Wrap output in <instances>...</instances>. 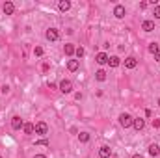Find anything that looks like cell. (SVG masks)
<instances>
[{
	"instance_id": "obj_1",
	"label": "cell",
	"mask_w": 160,
	"mask_h": 158,
	"mask_svg": "<svg viewBox=\"0 0 160 158\" xmlns=\"http://www.w3.org/2000/svg\"><path fill=\"white\" fill-rule=\"evenodd\" d=\"M132 123H134V119L130 114H121L119 116V125L123 128H128V126H132Z\"/></svg>"
},
{
	"instance_id": "obj_2",
	"label": "cell",
	"mask_w": 160,
	"mask_h": 158,
	"mask_svg": "<svg viewBox=\"0 0 160 158\" xmlns=\"http://www.w3.org/2000/svg\"><path fill=\"white\" fill-rule=\"evenodd\" d=\"M22 126H24V121H22L21 116H13V117H11V128H13V130H21Z\"/></svg>"
},
{
	"instance_id": "obj_3",
	"label": "cell",
	"mask_w": 160,
	"mask_h": 158,
	"mask_svg": "<svg viewBox=\"0 0 160 158\" xmlns=\"http://www.w3.org/2000/svg\"><path fill=\"white\" fill-rule=\"evenodd\" d=\"M47 132H48V125H47L45 121L36 123V134H38V136H45Z\"/></svg>"
},
{
	"instance_id": "obj_4",
	"label": "cell",
	"mask_w": 160,
	"mask_h": 158,
	"mask_svg": "<svg viewBox=\"0 0 160 158\" xmlns=\"http://www.w3.org/2000/svg\"><path fill=\"white\" fill-rule=\"evenodd\" d=\"M60 91L62 93H71L73 91V82L71 80H62L60 82Z\"/></svg>"
},
{
	"instance_id": "obj_5",
	"label": "cell",
	"mask_w": 160,
	"mask_h": 158,
	"mask_svg": "<svg viewBox=\"0 0 160 158\" xmlns=\"http://www.w3.org/2000/svg\"><path fill=\"white\" fill-rule=\"evenodd\" d=\"M45 37H47L48 41H56L58 37H60V32H58L56 28H48L47 34H45Z\"/></svg>"
},
{
	"instance_id": "obj_6",
	"label": "cell",
	"mask_w": 160,
	"mask_h": 158,
	"mask_svg": "<svg viewBox=\"0 0 160 158\" xmlns=\"http://www.w3.org/2000/svg\"><path fill=\"white\" fill-rule=\"evenodd\" d=\"M110 156H112V149L108 145H102L99 149V158H110Z\"/></svg>"
},
{
	"instance_id": "obj_7",
	"label": "cell",
	"mask_w": 160,
	"mask_h": 158,
	"mask_svg": "<svg viewBox=\"0 0 160 158\" xmlns=\"http://www.w3.org/2000/svg\"><path fill=\"white\" fill-rule=\"evenodd\" d=\"M95 62H97L99 65H104V63H108V54H106V52H99V54L95 56Z\"/></svg>"
},
{
	"instance_id": "obj_8",
	"label": "cell",
	"mask_w": 160,
	"mask_h": 158,
	"mask_svg": "<svg viewBox=\"0 0 160 158\" xmlns=\"http://www.w3.org/2000/svg\"><path fill=\"white\" fill-rule=\"evenodd\" d=\"M2 9H4L6 15H13V11H15V4H13V2H6V4L2 6Z\"/></svg>"
},
{
	"instance_id": "obj_9",
	"label": "cell",
	"mask_w": 160,
	"mask_h": 158,
	"mask_svg": "<svg viewBox=\"0 0 160 158\" xmlns=\"http://www.w3.org/2000/svg\"><path fill=\"white\" fill-rule=\"evenodd\" d=\"M136 65H138V60H136L134 56H128V58L125 60V67H127V69H134Z\"/></svg>"
},
{
	"instance_id": "obj_10",
	"label": "cell",
	"mask_w": 160,
	"mask_h": 158,
	"mask_svg": "<svg viewBox=\"0 0 160 158\" xmlns=\"http://www.w3.org/2000/svg\"><path fill=\"white\" fill-rule=\"evenodd\" d=\"M125 13H127V11H125V6L118 4V6L114 7V15H116L118 19H123V17H125Z\"/></svg>"
},
{
	"instance_id": "obj_11",
	"label": "cell",
	"mask_w": 160,
	"mask_h": 158,
	"mask_svg": "<svg viewBox=\"0 0 160 158\" xmlns=\"http://www.w3.org/2000/svg\"><path fill=\"white\" fill-rule=\"evenodd\" d=\"M142 30L143 32H153L155 30V22L153 21H143L142 22Z\"/></svg>"
},
{
	"instance_id": "obj_12",
	"label": "cell",
	"mask_w": 160,
	"mask_h": 158,
	"mask_svg": "<svg viewBox=\"0 0 160 158\" xmlns=\"http://www.w3.org/2000/svg\"><path fill=\"white\" fill-rule=\"evenodd\" d=\"M63 52H65V56H73V54L77 52V48H75L73 43H67V45L63 47Z\"/></svg>"
},
{
	"instance_id": "obj_13",
	"label": "cell",
	"mask_w": 160,
	"mask_h": 158,
	"mask_svg": "<svg viewBox=\"0 0 160 158\" xmlns=\"http://www.w3.org/2000/svg\"><path fill=\"white\" fill-rule=\"evenodd\" d=\"M22 130H24V134H34L36 132V125L34 123H24Z\"/></svg>"
},
{
	"instance_id": "obj_14",
	"label": "cell",
	"mask_w": 160,
	"mask_h": 158,
	"mask_svg": "<svg viewBox=\"0 0 160 158\" xmlns=\"http://www.w3.org/2000/svg\"><path fill=\"white\" fill-rule=\"evenodd\" d=\"M149 155H151V156H158L160 155V147L157 143H151V145H149Z\"/></svg>"
},
{
	"instance_id": "obj_15",
	"label": "cell",
	"mask_w": 160,
	"mask_h": 158,
	"mask_svg": "<svg viewBox=\"0 0 160 158\" xmlns=\"http://www.w3.org/2000/svg\"><path fill=\"white\" fill-rule=\"evenodd\" d=\"M58 7H60V11H69V9H71V2H69V0H62V2L58 4Z\"/></svg>"
},
{
	"instance_id": "obj_16",
	"label": "cell",
	"mask_w": 160,
	"mask_h": 158,
	"mask_svg": "<svg viewBox=\"0 0 160 158\" xmlns=\"http://www.w3.org/2000/svg\"><path fill=\"white\" fill-rule=\"evenodd\" d=\"M132 126H134L136 130H143V128H145V121H143V119H134Z\"/></svg>"
},
{
	"instance_id": "obj_17",
	"label": "cell",
	"mask_w": 160,
	"mask_h": 158,
	"mask_svg": "<svg viewBox=\"0 0 160 158\" xmlns=\"http://www.w3.org/2000/svg\"><path fill=\"white\" fill-rule=\"evenodd\" d=\"M119 63H121V60L118 56H110V58H108V65H110V67H118Z\"/></svg>"
},
{
	"instance_id": "obj_18",
	"label": "cell",
	"mask_w": 160,
	"mask_h": 158,
	"mask_svg": "<svg viewBox=\"0 0 160 158\" xmlns=\"http://www.w3.org/2000/svg\"><path fill=\"white\" fill-rule=\"evenodd\" d=\"M95 78L99 80V82H104V80H106V71H104V69H99V71L95 73Z\"/></svg>"
},
{
	"instance_id": "obj_19",
	"label": "cell",
	"mask_w": 160,
	"mask_h": 158,
	"mask_svg": "<svg viewBox=\"0 0 160 158\" xmlns=\"http://www.w3.org/2000/svg\"><path fill=\"white\" fill-rule=\"evenodd\" d=\"M67 69L69 71H77L78 69V60H69L67 62Z\"/></svg>"
},
{
	"instance_id": "obj_20",
	"label": "cell",
	"mask_w": 160,
	"mask_h": 158,
	"mask_svg": "<svg viewBox=\"0 0 160 158\" xmlns=\"http://www.w3.org/2000/svg\"><path fill=\"white\" fill-rule=\"evenodd\" d=\"M78 141L80 143H88V141H89V134H88V132H80L78 134Z\"/></svg>"
},
{
	"instance_id": "obj_21",
	"label": "cell",
	"mask_w": 160,
	"mask_h": 158,
	"mask_svg": "<svg viewBox=\"0 0 160 158\" xmlns=\"http://www.w3.org/2000/svg\"><path fill=\"white\" fill-rule=\"evenodd\" d=\"M149 52H151V54H157V52H158V43H155V41L149 43Z\"/></svg>"
},
{
	"instance_id": "obj_22",
	"label": "cell",
	"mask_w": 160,
	"mask_h": 158,
	"mask_svg": "<svg viewBox=\"0 0 160 158\" xmlns=\"http://www.w3.org/2000/svg\"><path fill=\"white\" fill-rule=\"evenodd\" d=\"M75 54H77V56H78V58H82V56H84V54H86V50H84V48H82V47H77V52H75Z\"/></svg>"
},
{
	"instance_id": "obj_23",
	"label": "cell",
	"mask_w": 160,
	"mask_h": 158,
	"mask_svg": "<svg viewBox=\"0 0 160 158\" xmlns=\"http://www.w3.org/2000/svg\"><path fill=\"white\" fill-rule=\"evenodd\" d=\"M153 15H155V19H160V6H155V9H153Z\"/></svg>"
},
{
	"instance_id": "obj_24",
	"label": "cell",
	"mask_w": 160,
	"mask_h": 158,
	"mask_svg": "<svg viewBox=\"0 0 160 158\" xmlns=\"http://www.w3.org/2000/svg\"><path fill=\"white\" fill-rule=\"evenodd\" d=\"M34 54H36V56H43V48H41V47H36V48H34Z\"/></svg>"
},
{
	"instance_id": "obj_25",
	"label": "cell",
	"mask_w": 160,
	"mask_h": 158,
	"mask_svg": "<svg viewBox=\"0 0 160 158\" xmlns=\"http://www.w3.org/2000/svg\"><path fill=\"white\" fill-rule=\"evenodd\" d=\"M155 128H160V119H153V123H151Z\"/></svg>"
},
{
	"instance_id": "obj_26",
	"label": "cell",
	"mask_w": 160,
	"mask_h": 158,
	"mask_svg": "<svg viewBox=\"0 0 160 158\" xmlns=\"http://www.w3.org/2000/svg\"><path fill=\"white\" fill-rule=\"evenodd\" d=\"M0 91H2L4 95H6V93H9V86H2V87H0Z\"/></svg>"
},
{
	"instance_id": "obj_27",
	"label": "cell",
	"mask_w": 160,
	"mask_h": 158,
	"mask_svg": "<svg viewBox=\"0 0 160 158\" xmlns=\"http://www.w3.org/2000/svg\"><path fill=\"white\" fill-rule=\"evenodd\" d=\"M38 145H45V147H48V145H50V143H48V141H47V140H39V141H38Z\"/></svg>"
},
{
	"instance_id": "obj_28",
	"label": "cell",
	"mask_w": 160,
	"mask_h": 158,
	"mask_svg": "<svg viewBox=\"0 0 160 158\" xmlns=\"http://www.w3.org/2000/svg\"><path fill=\"white\" fill-rule=\"evenodd\" d=\"M151 116H153V112H151V110L147 108V110H145V117H151Z\"/></svg>"
},
{
	"instance_id": "obj_29",
	"label": "cell",
	"mask_w": 160,
	"mask_h": 158,
	"mask_svg": "<svg viewBox=\"0 0 160 158\" xmlns=\"http://www.w3.org/2000/svg\"><path fill=\"white\" fill-rule=\"evenodd\" d=\"M155 60H157V62H158V63H160V50H158V52H157V54H155Z\"/></svg>"
},
{
	"instance_id": "obj_30",
	"label": "cell",
	"mask_w": 160,
	"mask_h": 158,
	"mask_svg": "<svg viewBox=\"0 0 160 158\" xmlns=\"http://www.w3.org/2000/svg\"><path fill=\"white\" fill-rule=\"evenodd\" d=\"M34 158H47V156H45V155H36Z\"/></svg>"
},
{
	"instance_id": "obj_31",
	"label": "cell",
	"mask_w": 160,
	"mask_h": 158,
	"mask_svg": "<svg viewBox=\"0 0 160 158\" xmlns=\"http://www.w3.org/2000/svg\"><path fill=\"white\" fill-rule=\"evenodd\" d=\"M132 158H143V156H142V155H134Z\"/></svg>"
},
{
	"instance_id": "obj_32",
	"label": "cell",
	"mask_w": 160,
	"mask_h": 158,
	"mask_svg": "<svg viewBox=\"0 0 160 158\" xmlns=\"http://www.w3.org/2000/svg\"><path fill=\"white\" fill-rule=\"evenodd\" d=\"M158 106H160V99H158Z\"/></svg>"
},
{
	"instance_id": "obj_33",
	"label": "cell",
	"mask_w": 160,
	"mask_h": 158,
	"mask_svg": "<svg viewBox=\"0 0 160 158\" xmlns=\"http://www.w3.org/2000/svg\"><path fill=\"white\" fill-rule=\"evenodd\" d=\"M0 158H2V156H0Z\"/></svg>"
}]
</instances>
